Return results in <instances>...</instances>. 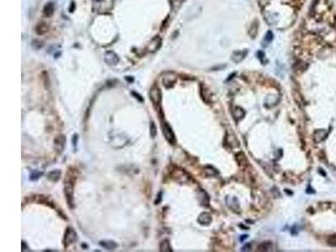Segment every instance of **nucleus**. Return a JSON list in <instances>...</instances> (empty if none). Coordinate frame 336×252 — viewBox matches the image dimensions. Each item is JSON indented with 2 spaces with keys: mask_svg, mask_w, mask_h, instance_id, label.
<instances>
[{
  "mask_svg": "<svg viewBox=\"0 0 336 252\" xmlns=\"http://www.w3.org/2000/svg\"><path fill=\"white\" fill-rule=\"evenodd\" d=\"M47 30H48L47 25H45V24H40V25H39L38 26H37V28H36V31L40 34V35H42V34H44L45 32H46Z\"/></svg>",
  "mask_w": 336,
  "mask_h": 252,
  "instance_id": "obj_19",
  "label": "nucleus"
},
{
  "mask_svg": "<svg viewBox=\"0 0 336 252\" xmlns=\"http://www.w3.org/2000/svg\"><path fill=\"white\" fill-rule=\"evenodd\" d=\"M61 174H62V171L60 170H54V171H50L47 175V178L52 182H56L60 179L61 177Z\"/></svg>",
  "mask_w": 336,
  "mask_h": 252,
  "instance_id": "obj_12",
  "label": "nucleus"
},
{
  "mask_svg": "<svg viewBox=\"0 0 336 252\" xmlns=\"http://www.w3.org/2000/svg\"><path fill=\"white\" fill-rule=\"evenodd\" d=\"M105 62L109 66H114L119 62V57L113 51H109L105 55Z\"/></svg>",
  "mask_w": 336,
  "mask_h": 252,
  "instance_id": "obj_8",
  "label": "nucleus"
},
{
  "mask_svg": "<svg viewBox=\"0 0 336 252\" xmlns=\"http://www.w3.org/2000/svg\"><path fill=\"white\" fill-rule=\"evenodd\" d=\"M161 38L159 36H156L149 42L146 49H147L149 52L153 53V52H156L161 47Z\"/></svg>",
  "mask_w": 336,
  "mask_h": 252,
  "instance_id": "obj_6",
  "label": "nucleus"
},
{
  "mask_svg": "<svg viewBox=\"0 0 336 252\" xmlns=\"http://www.w3.org/2000/svg\"><path fill=\"white\" fill-rule=\"evenodd\" d=\"M150 134H151V138L156 137V135L157 134L156 126L154 122H152V121H151V124H150Z\"/></svg>",
  "mask_w": 336,
  "mask_h": 252,
  "instance_id": "obj_17",
  "label": "nucleus"
},
{
  "mask_svg": "<svg viewBox=\"0 0 336 252\" xmlns=\"http://www.w3.org/2000/svg\"><path fill=\"white\" fill-rule=\"evenodd\" d=\"M245 53H246V51H245H245H244V50H241V51H236V52H235V53L233 54L232 60L235 62H241V61L245 58V55H246Z\"/></svg>",
  "mask_w": 336,
  "mask_h": 252,
  "instance_id": "obj_13",
  "label": "nucleus"
},
{
  "mask_svg": "<svg viewBox=\"0 0 336 252\" xmlns=\"http://www.w3.org/2000/svg\"><path fill=\"white\" fill-rule=\"evenodd\" d=\"M272 248V244L270 242H264L263 244H261L260 246H259V250H261V251H267L269 250Z\"/></svg>",
  "mask_w": 336,
  "mask_h": 252,
  "instance_id": "obj_18",
  "label": "nucleus"
},
{
  "mask_svg": "<svg viewBox=\"0 0 336 252\" xmlns=\"http://www.w3.org/2000/svg\"><path fill=\"white\" fill-rule=\"evenodd\" d=\"M64 193L66 199L71 208H74V198H73V183L70 181L66 182L64 188Z\"/></svg>",
  "mask_w": 336,
  "mask_h": 252,
  "instance_id": "obj_2",
  "label": "nucleus"
},
{
  "mask_svg": "<svg viewBox=\"0 0 336 252\" xmlns=\"http://www.w3.org/2000/svg\"><path fill=\"white\" fill-rule=\"evenodd\" d=\"M77 233L74 230V229L71 228V227L67 228V230H66V233H65L64 240H63L65 247L69 246L70 245L74 243L77 240Z\"/></svg>",
  "mask_w": 336,
  "mask_h": 252,
  "instance_id": "obj_3",
  "label": "nucleus"
},
{
  "mask_svg": "<svg viewBox=\"0 0 336 252\" xmlns=\"http://www.w3.org/2000/svg\"><path fill=\"white\" fill-rule=\"evenodd\" d=\"M66 142H67V140H66L64 134H59L58 136L56 137L54 140V147H55V151L58 154H61L62 153V151H64Z\"/></svg>",
  "mask_w": 336,
  "mask_h": 252,
  "instance_id": "obj_5",
  "label": "nucleus"
},
{
  "mask_svg": "<svg viewBox=\"0 0 336 252\" xmlns=\"http://www.w3.org/2000/svg\"><path fill=\"white\" fill-rule=\"evenodd\" d=\"M160 250H161V251L163 252L172 251L171 245H170V243H169V241L167 240H164L161 243V245H160Z\"/></svg>",
  "mask_w": 336,
  "mask_h": 252,
  "instance_id": "obj_15",
  "label": "nucleus"
},
{
  "mask_svg": "<svg viewBox=\"0 0 336 252\" xmlns=\"http://www.w3.org/2000/svg\"><path fill=\"white\" fill-rule=\"evenodd\" d=\"M132 95L134 96V98H136L139 100V102H143L144 101V99H143V98L141 97V96L139 94V93H137V92H132Z\"/></svg>",
  "mask_w": 336,
  "mask_h": 252,
  "instance_id": "obj_24",
  "label": "nucleus"
},
{
  "mask_svg": "<svg viewBox=\"0 0 336 252\" xmlns=\"http://www.w3.org/2000/svg\"><path fill=\"white\" fill-rule=\"evenodd\" d=\"M328 136V132L325 129H318L314 133V140L315 142L319 143L324 140Z\"/></svg>",
  "mask_w": 336,
  "mask_h": 252,
  "instance_id": "obj_9",
  "label": "nucleus"
},
{
  "mask_svg": "<svg viewBox=\"0 0 336 252\" xmlns=\"http://www.w3.org/2000/svg\"><path fill=\"white\" fill-rule=\"evenodd\" d=\"M234 116L236 120H240L245 116V111L240 107H236L234 111Z\"/></svg>",
  "mask_w": 336,
  "mask_h": 252,
  "instance_id": "obj_14",
  "label": "nucleus"
},
{
  "mask_svg": "<svg viewBox=\"0 0 336 252\" xmlns=\"http://www.w3.org/2000/svg\"><path fill=\"white\" fill-rule=\"evenodd\" d=\"M53 12H54L53 3H50L45 5V8H44V14H45V16H46V17L51 16L52 14H53Z\"/></svg>",
  "mask_w": 336,
  "mask_h": 252,
  "instance_id": "obj_16",
  "label": "nucleus"
},
{
  "mask_svg": "<svg viewBox=\"0 0 336 252\" xmlns=\"http://www.w3.org/2000/svg\"><path fill=\"white\" fill-rule=\"evenodd\" d=\"M149 96H150V99H151V103L153 104V105L156 107L159 106L161 102V98H162V96H161V90L157 86H154L152 87L150 89V92H149Z\"/></svg>",
  "mask_w": 336,
  "mask_h": 252,
  "instance_id": "obj_1",
  "label": "nucleus"
},
{
  "mask_svg": "<svg viewBox=\"0 0 336 252\" xmlns=\"http://www.w3.org/2000/svg\"><path fill=\"white\" fill-rule=\"evenodd\" d=\"M198 221L199 224L203 225H208L212 221V218L208 213H203L198 218Z\"/></svg>",
  "mask_w": 336,
  "mask_h": 252,
  "instance_id": "obj_11",
  "label": "nucleus"
},
{
  "mask_svg": "<svg viewBox=\"0 0 336 252\" xmlns=\"http://www.w3.org/2000/svg\"><path fill=\"white\" fill-rule=\"evenodd\" d=\"M329 244L333 246H336V235H333L331 236L330 239H329Z\"/></svg>",
  "mask_w": 336,
  "mask_h": 252,
  "instance_id": "obj_23",
  "label": "nucleus"
},
{
  "mask_svg": "<svg viewBox=\"0 0 336 252\" xmlns=\"http://www.w3.org/2000/svg\"><path fill=\"white\" fill-rule=\"evenodd\" d=\"M161 129H162V133L164 134V137L166 138V140H167L168 142L173 144L176 140V138H175V134H174L172 129H171V126L169 125L166 121H163L161 123Z\"/></svg>",
  "mask_w": 336,
  "mask_h": 252,
  "instance_id": "obj_4",
  "label": "nucleus"
},
{
  "mask_svg": "<svg viewBox=\"0 0 336 252\" xmlns=\"http://www.w3.org/2000/svg\"><path fill=\"white\" fill-rule=\"evenodd\" d=\"M204 172L208 176H216L218 174V171L213 167H206L204 169Z\"/></svg>",
  "mask_w": 336,
  "mask_h": 252,
  "instance_id": "obj_20",
  "label": "nucleus"
},
{
  "mask_svg": "<svg viewBox=\"0 0 336 252\" xmlns=\"http://www.w3.org/2000/svg\"><path fill=\"white\" fill-rule=\"evenodd\" d=\"M41 174L42 172H37V171H35V172H34V173L31 174V176H30V180H32V181H35V180H37L38 178H39L40 176H41Z\"/></svg>",
  "mask_w": 336,
  "mask_h": 252,
  "instance_id": "obj_22",
  "label": "nucleus"
},
{
  "mask_svg": "<svg viewBox=\"0 0 336 252\" xmlns=\"http://www.w3.org/2000/svg\"><path fill=\"white\" fill-rule=\"evenodd\" d=\"M176 76L171 73H167L166 75L163 76L162 77V83L166 87H173V85L176 83Z\"/></svg>",
  "mask_w": 336,
  "mask_h": 252,
  "instance_id": "obj_7",
  "label": "nucleus"
},
{
  "mask_svg": "<svg viewBox=\"0 0 336 252\" xmlns=\"http://www.w3.org/2000/svg\"><path fill=\"white\" fill-rule=\"evenodd\" d=\"M182 2H183V0H171V8L173 9L178 8Z\"/></svg>",
  "mask_w": 336,
  "mask_h": 252,
  "instance_id": "obj_21",
  "label": "nucleus"
},
{
  "mask_svg": "<svg viewBox=\"0 0 336 252\" xmlns=\"http://www.w3.org/2000/svg\"><path fill=\"white\" fill-rule=\"evenodd\" d=\"M99 245H100L101 246L103 247V248H104V249L109 250H113L116 249V248L118 247V245L116 242H114V241H113V240H108L100 241Z\"/></svg>",
  "mask_w": 336,
  "mask_h": 252,
  "instance_id": "obj_10",
  "label": "nucleus"
}]
</instances>
